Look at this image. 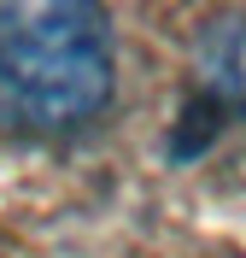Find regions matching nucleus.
Listing matches in <instances>:
<instances>
[{
	"mask_svg": "<svg viewBox=\"0 0 246 258\" xmlns=\"http://www.w3.org/2000/svg\"><path fill=\"white\" fill-rule=\"evenodd\" d=\"M112 30L76 0H0V123L24 135H70L112 106Z\"/></svg>",
	"mask_w": 246,
	"mask_h": 258,
	"instance_id": "obj_1",
	"label": "nucleus"
},
{
	"mask_svg": "<svg viewBox=\"0 0 246 258\" xmlns=\"http://www.w3.org/2000/svg\"><path fill=\"white\" fill-rule=\"evenodd\" d=\"M194 77H199V112L205 117H246V12L199 30Z\"/></svg>",
	"mask_w": 246,
	"mask_h": 258,
	"instance_id": "obj_2",
	"label": "nucleus"
}]
</instances>
